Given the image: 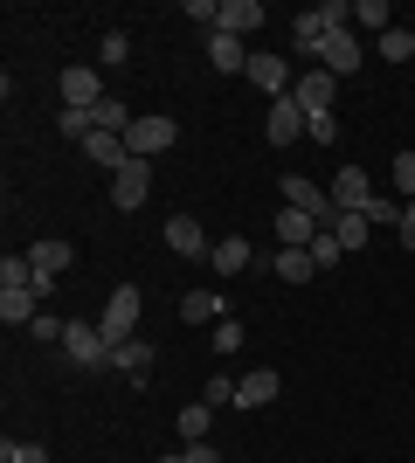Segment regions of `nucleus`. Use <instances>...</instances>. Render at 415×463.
I'll list each match as a JSON object with an SVG mask.
<instances>
[{
	"label": "nucleus",
	"mask_w": 415,
	"mask_h": 463,
	"mask_svg": "<svg viewBox=\"0 0 415 463\" xmlns=\"http://www.w3.org/2000/svg\"><path fill=\"white\" fill-rule=\"evenodd\" d=\"M208 429H215V408H208V402L180 408V443H208Z\"/></svg>",
	"instance_id": "393cba45"
},
{
	"label": "nucleus",
	"mask_w": 415,
	"mask_h": 463,
	"mask_svg": "<svg viewBox=\"0 0 415 463\" xmlns=\"http://www.w3.org/2000/svg\"><path fill=\"white\" fill-rule=\"evenodd\" d=\"M62 332H70V326H62L56 311H42L35 326H28V339H42V346H62Z\"/></svg>",
	"instance_id": "2f4dec72"
},
{
	"label": "nucleus",
	"mask_w": 415,
	"mask_h": 463,
	"mask_svg": "<svg viewBox=\"0 0 415 463\" xmlns=\"http://www.w3.org/2000/svg\"><path fill=\"white\" fill-rule=\"evenodd\" d=\"M277 242H284V250H312V242H318V222L305 208H284V214H277Z\"/></svg>",
	"instance_id": "dca6fc26"
},
{
	"label": "nucleus",
	"mask_w": 415,
	"mask_h": 463,
	"mask_svg": "<svg viewBox=\"0 0 415 463\" xmlns=\"http://www.w3.org/2000/svg\"><path fill=\"white\" fill-rule=\"evenodd\" d=\"M90 125H98V132H132V118H125V104H118V97H104V104H90Z\"/></svg>",
	"instance_id": "bb28decb"
},
{
	"label": "nucleus",
	"mask_w": 415,
	"mask_h": 463,
	"mask_svg": "<svg viewBox=\"0 0 415 463\" xmlns=\"http://www.w3.org/2000/svg\"><path fill=\"white\" fill-rule=\"evenodd\" d=\"M159 242H166L174 256H215V250H208V235H201V222H194V214H174Z\"/></svg>",
	"instance_id": "f8f14e48"
},
{
	"label": "nucleus",
	"mask_w": 415,
	"mask_h": 463,
	"mask_svg": "<svg viewBox=\"0 0 415 463\" xmlns=\"http://www.w3.org/2000/svg\"><path fill=\"white\" fill-rule=\"evenodd\" d=\"M208 263H215L222 277H236V270H250L257 256H250V242H242V235H229V242H215V256H208Z\"/></svg>",
	"instance_id": "5701e85b"
},
{
	"label": "nucleus",
	"mask_w": 415,
	"mask_h": 463,
	"mask_svg": "<svg viewBox=\"0 0 415 463\" xmlns=\"http://www.w3.org/2000/svg\"><path fill=\"white\" fill-rule=\"evenodd\" d=\"M270 402H277V373L270 367H257V373L236 381V408H270Z\"/></svg>",
	"instance_id": "f3484780"
},
{
	"label": "nucleus",
	"mask_w": 415,
	"mask_h": 463,
	"mask_svg": "<svg viewBox=\"0 0 415 463\" xmlns=\"http://www.w3.org/2000/svg\"><path fill=\"white\" fill-rule=\"evenodd\" d=\"M291 97L305 104V118H325V111H333V97H339V77H333V70H312V77L291 83Z\"/></svg>",
	"instance_id": "1a4fd4ad"
},
{
	"label": "nucleus",
	"mask_w": 415,
	"mask_h": 463,
	"mask_svg": "<svg viewBox=\"0 0 415 463\" xmlns=\"http://www.w3.org/2000/svg\"><path fill=\"white\" fill-rule=\"evenodd\" d=\"M174 146H180V125L166 111L132 118V132H125V153H132V159H159V153H174Z\"/></svg>",
	"instance_id": "f257e3e1"
},
{
	"label": "nucleus",
	"mask_w": 415,
	"mask_h": 463,
	"mask_svg": "<svg viewBox=\"0 0 415 463\" xmlns=\"http://www.w3.org/2000/svg\"><path fill=\"white\" fill-rule=\"evenodd\" d=\"M263 21V0H222V35H257Z\"/></svg>",
	"instance_id": "2eb2a0df"
},
{
	"label": "nucleus",
	"mask_w": 415,
	"mask_h": 463,
	"mask_svg": "<svg viewBox=\"0 0 415 463\" xmlns=\"http://www.w3.org/2000/svg\"><path fill=\"white\" fill-rule=\"evenodd\" d=\"M381 56H388V62H409L415 56V35H409V28H388V35H381Z\"/></svg>",
	"instance_id": "c85d7f7f"
},
{
	"label": "nucleus",
	"mask_w": 415,
	"mask_h": 463,
	"mask_svg": "<svg viewBox=\"0 0 415 463\" xmlns=\"http://www.w3.org/2000/svg\"><path fill=\"white\" fill-rule=\"evenodd\" d=\"M263 138H270V146L312 138V118H305V104H297V97H277V104H270V118H263Z\"/></svg>",
	"instance_id": "39448f33"
},
{
	"label": "nucleus",
	"mask_w": 415,
	"mask_h": 463,
	"mask_svg": "<svg viewBox=\"0 0 415 463\" xmlns=\"http://www.w3.org/2000/svg\"><path fill=\"white\" fill-rule=\"evenodd\" d=\"M98 332H104V346H111V353H118L125 339H138V290H132V284H118L111 298H104Z\"/></svg>",
	"instance_id": "f03ea898"
},
{
	"label": "nucleus",
	"mask_w": 415,
	"mask_h": 463,
	"mask_svg": "<svg viewBox=\"0 0 415 463\" xmlns=\"http://www.w3.org/2000/svg\"><path fill=\"white\" fill-rule=\"evenodd\" d=\"M42 305H35V290H0V326H35Z\"/></svg>",
	"instance_id": "4be33fe9"
},
{
	"label": "nucleus",
	"mask_w": 415,
	"mask_h": 463,
	"mask_svg": "<svg viewBox=\"0 0 415 463\" xmlns=\"http://www.w3.org/2000/svg\"><path fill=\"white\" fill-rule=\"evenodd\" d=\"M277 277H284V284H305V277H318L312 250H277Z\"/></svg>",
	"instance_id": "a878e982"
},
{
	"label": "nucleus",
	"mask_w": 415,
	"mask_h": 463,
	"mask_svg": "<svg viewBox=\"0 0 415 463\" xmlns=\"http://www.w3.org/2000/svg\"><path fill=\"white\" fill-rule=\"evenodd\" d=\"M180 318L187 326H222V298L215 290H180Z\"/></svg>",
	"instance_id": "6ab92c4d"
},
{
	"label": "nucleus",
	"mask_w": 415,
	"mask_h": 463,
	"mask_svg": "<svg viewBox=\"0 0 415 463\" xmlns=\"http://www.w3.org/2000/svg\"><path fill=\"white\" fill-rule=\"evenodd\" d=\"M312 138H318V146H333V138H339V118H333V111L312 118Z\"/></svg>",
	"instance_id": "e433bc0d"
},
{
	"label": "nucleus",
	"mask_w": 415,
	"mask_h": 463,
	"mask_svg": "<svg viewBox=\"0 0 415 463\" xmlns=\"http://www.w3.org/2000/svg\"><path fill=\"white\" fill-rule=\"evenodd\" d=\"M360 62H367V49L354 42V28H339V35L325 42V56H318V70H333V77H354Z\"/></svg>",
	"instance_id": "9d476101"
},
{
	"label": "nucleus",
	"mask_w": 415,
	"mask_h": 463,
	"mask_svg": "<svg viewBox=\"0 0 415 463\" xmlns=\"http://www.w3.org/2000/svg\"><path fill=\"white\" fill-rule=\"evenodd\" d=\"M153 353H159V346H146V339H125V346L111 353V367H118L125 381H138V387H146V381H153Z\"/></svg>",
	"instance_id": "ddd939ff"
},
{
	"label": "nucleus",
	"mask_w": 415,
	"mask_h": 463,
	"mask_svg": "<svg viewBox=\"0 0 415 463\" xmlns=\"http://www.w3.org/2000/svg\"><path fill=\"white\" fill-rule=\"evenodd\" d=\"M354 21H360V28H374V35H388V0H360Z\"/></svg>",
	"instance_id": "7c9ffc66"
},
{
	"label": "nucleus",
	"mask_w": 415,
	"mask_h": 463,
	"mask_svg": "<svg viewBox=\"0 0 415 463\" xmlns=\"http://www.w3.org/2000/svg\"><path fill=\"white\" fill-rule=\"evenodd\" d=\"M132 56V35H125V28H111V35L98 42V62H125Z\"/></svg>",
	"instance_id": "473e14b6"
},
{
	"label": "nucleus",
	"mask_w": 415,
	"mask_h": 463,
	"mask_svg": "<svg viewBox=\"0 0 415 463\" xmlns=\"http://www.w3.org/2000/svg\"><path fill=\"white\" fill-rule=\"evenodd\" d=\"M28 256H35V298H49V290H56V277L77 263V250H70V242H28Z\"/></svg>",
	"instance_id": "6e6552de"
},
{
	"label": "nucleus",
	"mask_w": 415,
	"mask_h": 463,
	"mask_svg": "<svg viewBox=\"0 0 415 463\" xmlns=\"http://www.w3.org/2000/svg\"><path fill=\"white\" fill-rule=\"evenodd\" d=\"M208 62H215L222 77H242V70H250V49H242V35H208Z\"/></svg>",
	"instance_id": "4468645a"
},
{
	"label": "nucleus",
	"mask_w": 415,
	"mask_h": 463,
	"mask_svg": "<svg viewBox=\"0 0 415 463\" xmlns=\"http://www.w3.org/2000/svg\"><path fill=\"white\" fill-rule=\"evenodd\" d=\"M0 463H49V449H42V443H14V436H7V443H0Z\"/></svg>",
	"instance_id": "c756f323"
},
{
	"label": "nucleus",
	"mask_w": 415,
	"mask_h": 463,
	"mask_svg": "<svg viewBox=\"0 0 415 463\" xmlns=\"http://www.w3.org/2000/svg\"><path fill=\"white\" fill-rule=\"evenodd\" d=\"M62 104H70V111L104 104V77H98V70H62Z\"/></svg>",
	"instance_id": "9b49d317"
},
{
	"label": "nucleus",
	"mask_w": 415,
	"mask_h": 463,
	"mask_svg": "<svg viewBox=\"0 0 415 463\" xmlns=\"http://www.w3.org/2000/svg\"><path fill=\"white\" fill-rule=\"evenodd\" d=\"M83 159H90V166H111V174H118V166H125L132 153H125V138H118V132H90V138H83Z\"/></svg>",
	"instance_id": "a211bd4d"
},
{
	"label": "nucleus",
	"mask_w": 415,
	"mask_h": 463,
	"mask_svg": "<svg viewBox=\"0 0 415 463\" xmlns=\"http://www.w3.org/2000/svg\"><path fill=\"white\" fill-rule=\"evenodd\" d=\"M215 353H242V326H236V318H222V326H215Z\"/></svg>",
	"instance_id": "c9c22d12"
},
{
	"label": "nucleus",
	"mask_w": 415,
	"mask_h": 463,
	"mask_svg": "<svg viewBox=\"0 0 415 463\" xmlns=\"http://www.w3.org/2000/svg\"><path fill=\"white\" fill-rule=\"evenodd\" d=\"M277 187H284V208H305L318 229H333V222H339V201H333L325 187H312V180H297V174H284Z\"/></svg>",
	"instance_id": "7ed1b4c3"
},
{
	"label": "nucleus",
	"mask_w": 415,
	"mask_h": 463,
	"mask_svg": "<svg viewBox=\"0 0 415 463\" xmlns=\"http://www.w3.org/2000/svg\"><path fill=\"white\" fill-rule=\"evenodd\" d=\"M187 463H229V457H215L208 443H187Z\"/></svg>",
	"instance_id": "58836bf2"
},
{
	"label": "nucleus",
	"mask_w": 415,
	"mask_h": 463,
	"mask_svg": "<svg viewBox=\"0 0 415 463\" xmlns=\"http://www.w3.org/2000/svg\"><path fill=\"white\" fill-rule=\"evenodd\" d=\"M339 256H346V242H339L333 229H318V242H312V263H318V270H333Z\"/></svg>",
	"instance_id": "cd10ccee"
},
{
	"label": "nucleus",
	"mask_w": 415,
	"mask_h": 463,
	"mask_svg": "<svg viewBox=\"0 0 415 463\" xmlns=\"http://www.w3.org/2000/svg\"><path fill=\"white\" fill-rule=\"evenodd\" d=\"M201 402H208V408H229V402H236V381H229V373H215V381L201 387Z\"/></svg>",
	"instance_id": "72a5a7b5"
},
{
	"label": "nucleus",
	"mask_w": 415,
	"mask_h": 463,
	"mask_svg": "<svg viewBox=\"0 0 415 463\" xmlns=\"http://www.w3.org/2000/svg\"><path fill=\"white\" fill-rule=\"evenodd\" d=\"M146 194H153V159H125L118 174H111V201L132 214V208H146Z\"/></svg>",
	"instance_id": "423d86ee"
},
{
	"label": "nucleus",
	"mask_w": 415,
	"mask_h": 463,
	"mask_svg": "<svg viewBox=\"0 0 415 463\" xmlns=\"http://www.w3.org/2000/svg\"><path fill=\"white\" fill-rule=\"evenodd\" d=\"M159 463H187V449H180V457H159Z\"/></svg>",
	"instance_id": "ea45409f"
},
{
	"label": "nucleus",
	"mask_w": 415,
	"mask_h": 463,
	"mask_svg": "<svg viewBox=\"0 0 415 463\" xmlns=\"http://www.w3.org/2000/svg\"><path fill=\"white\" fill-rule=\"evenodd\" d=\"M333 201L339 208H367V201H374V180L360 174V166H346V174L333 180Z\"/></svg>",
	"instance_id": "aec40b11"
},
{
	"label": "nucleus",
	"mask_w": 415,
	"mask_h": 463,
	"mask_svg": "<svg viewBox=\"0 0 415 463\" xmlns=\"http://www.w3.org/2000/svg\"><path fill=\"white\" fill-rule=\"evenodd\" d=\"M242 77H250V83H257V90L263 97H270V104H277V97H291V62H284V56H270V49H257V56H250V70H242Z\"/></svg>",
	"instance_id": "0eeeda50"
},
{
	"label": "nucleus",
	"mask_w": 415,
	"mask_h": 463,
	"mask_svg": "<svg viewBox=\"0 0 415 463\" xmlns=\"http://www.w3.org/2000/svg\"><path fill=\"white\" fill-rule=\"evenodd\" d=\"M62 353H70V367H111V346H104L98 318L83 326V318H70V332H62Z\"/></svg>",
	"instance_id": "20e7f679"
},
{
	"label": "nucleus",
	"mask_w": 415,
	"mask_h": 463,
	"mask_svg": "<svg viewBox=\"0 0 415 463\" xmlns=\"http://www.w3.org/2000/svg\"><path fill=\"white\" fill-rule=\"evenodd\" d=\"M395 187L401 201H415V153H395Z\"/></svg>",
	"instance_id": "f704fd0d"
},
{
	"label": "nucleus",
	"mask_w": 415,
	"mask_h": 463,
	"mask_svg": "<svg viewBox=\"0 0 415 463\" xmlns=\"http://www.w3.org/2000/svg\"><path fill=\"white\" fill-rule=\"evenodd\" d=\"M395 235H401V250H415V201L401 208V229H395Z\"/></svg>",
	"instance_id": "4c0bfd02"
},
{
	"label": "nucleus",
	"mask_w": 415,
	"mask_h": 463,
	"mask_svg": "<svg viewBox=\"0 0 415 463\" xmlns=\"http://www.w3.org/2000/svg\"><path fill=\"white\" fill-rule=\"evenodd\" d=\"M0 290H35V256H28V250L0 256Z\"/></svg>",
	"instance_id": "412c9836"
},
{
	"label": "nucleus",
	"mask_w": 415,
	"mask_h": 463,
	"mask_svg": "<svg viewBox=\"0 0 415 463\" xmlns=\"http://www.w3.org/2000/svg\"><path fill=\"white\" fill-rule=\"evenodd\" d=\"M333 235H339V242H346V250H367V235H374V222H367V214H360V208H339Z\"/></svg>",
	"instance_id": "b1692460"
}]
</instances>
